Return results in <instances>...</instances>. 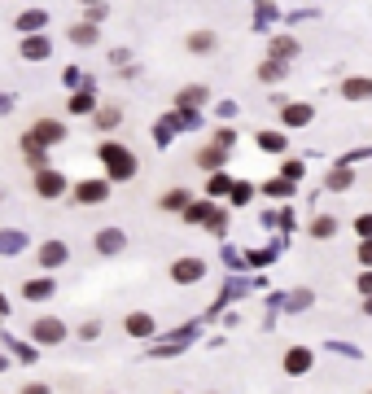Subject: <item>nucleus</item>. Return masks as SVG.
<instances>
[{
  "instance_id": "obj_1",
  "label": "nucleus",
  "mask_w": 372,
  "mask_h": 394,
  "mask_svg": "<svg viewBox=\"0 0 372 394\" xmlns=\"http://www.w3.org/2000/svg\"><path fill=\"white\" fill-rule=\"evenodd\" d=\"M101 162L110 167V175H114V180L136 175V158H132V149H123V145H101Z\"/></svg>"
},
{
  "instance_id": "obj_2",
  "label": "nucleus",
  "mask_w": 372,
  "mask_h": 394,
  "mask_svg": "<svg viewBox=\"0 0 372 394\" xmlns=\"http://www.w3.org/2000/svg\"><path fill=\"white\" fill-rule=\"evenodd\" d=\"M36 189H40V197H61V193H66V175H61V171H40Z\"/></svg>"
},
{
  "instance_id": "obj_3",
  "label": "nucleus",
  "mask_w": 372,
  "mask_h": 394,
  "mask_svg": "<svg viewBox=\"0 0 372 394\" xmlns=\"http://www.w3.org/2000/svg\"><path fill=\"white\" fill-rule=\"evenodd\" d=\"M75 197H79V202H105L110 184H105V180H84V184H75Z\"/></svg>"
},
{
  "instance_id": "obj_4",
  "label": "nucleus",
  "mask_w": 372,
  "mask_h": 394,
  "mask_svg": "<svg viewBox=\"0 0 372 394\" xmlns=\"http://www.w3.org/2000/svg\"><path fill=\"white\" fill-rule=\"evenodd\" d=\"M202 258H180V263H175V268H171V276H175V281H180V285H188V281H202Z\"/></svg>"
},
{
  "instance_id": "obj_5",
  "label": "nucleus",
  "mask_w": 372,
  "mask_h": 394,
  "mask_svg": "<svg viewBox=\"0 0 372 394\" xmlns=\"http://www.w3.org/2000/svg\"><path fill=\"white\" fill-rule=\"evenodd\" d=\"M66 245H61V241H44L40 245V268H61V263H66Z\"/></svg>"
},
{
  "instance_id": "obj_6",
  "label": "nucleus",
  "mask_w": 372,
  "mask_h": 394,
  "mask_svg": "<svg viewBox=\"0 0 372 394\" xmlns=\"http://www.w3.org/2000/svg\"><path fill=\"white\" fill-rule=\"evenodd\" d=\"M61 337H66V324L61 320H40L36 324V342H44V346L48 342H61Z\"/></svg>"
},
{
  "instance_id": "obj_7",
  "label": "nucleus",
  "mask_w": 372,
  "mask_h": 394,
  "mask_svg": "<svg viewBox=\"0 0 372 394\" xmlns=\"http://www.w3.org/2000/svg\"><path fill=\"white\" fill-rule=\"evenodd\" d=\"M342 96H346V101H368V96H372V79H346Z\"/></svg>"
},
{
  "instance_id": "obj_8",
  "label": "nucleus",
  "mask_w": 372,
  "mask_h": 394,
  "mask_svg": "<svg viewBox=\"0 0 372 394\" xmlns=\"http://www.w3.org/2000/svg\"><path fill=\"white\" fill-rule=\"evenodd\" d=\"M127 333H132V337H149L154 333V316H144V311L127 316Z\"/></svg>"
},
{
  "instance_id": "obj_9",
  "label": "nucleus",
  "mask_w": 372,
  "mask_h": 394,
  "mask_svg": "<svg viewBox=\"0 0 372 394\" xmlns=\"http://www.w3.org/2000/svg\"><path fill=\"white\" fill-rule=\"evenodd\" d=\"M285 368H289V372H306V368H311V351H306V346H294V351L285 355Z\"/></svg>"
},
{
  "instance_id": "obj_10",
  "label": "nucleus",
  "mask_w": 372,
  "mask_h": 394,
  "mask_svg": "<svg viewBox=\"0 0 372 394\" xmlns=\"http://www.w3.org/2000/svg\"><path fill=\"white\" fill-rule=\"evenodd\" d=\"M311 123V105H285V127H306Z\"/></svg>"
},
{
  "instance_id": "obj_11",
  "label": "nucleus",
  "mask_w": 372,
  "mask_h": 394,
  "mask_svg": "<svg viewBox=\"0 0 372 394\" xmlns=\"http://www.w3.org/2000/svg\"><path fill=\"white\" fill-rule=\"evenodd\" d=\"M198 162H202L206 171H219V167H223V145H210V149H202Z\"/></svg>"
},
{
  "instance_id": "obj_12",
  "label": "nucleus",
  "mask_w": 372,
  "mask_h": 394,
  "mask_svg": "<svg viewBox=\"0 0 372 394\" xmlns=\"http://www.w3.org/2000/svg\"><path fill=\"white\" fill-rule=\"evenodd\" d=\"M188 48H193V53H210V48H215V36H210V31H193Z\"/></svg>"
},
{
  "instance_id": "obj_13",
  "label": "nucleus",
  "mask_w": 372,
  "mask_h": 394,
  "mask_svg": "<svg viewBox=\"0 0 372 394\" xmlns=\"http://www.w3.org/2000/svg\"><path fill=\"white\" fill-rule=\"evenodd\" d=\"M61 136H66V127H61V123H40L36 127V140H61Z\"/></svg>"
},
{
  "instance_id": "obj_14",
  "label": "nucleus",
  "mask_w": 372,
  "mask_h": 394,
  "mask_svg": "<svg viewBox=\"0 0 372 394\" xmlns=\"http://www.w3.org/2000/svg\"><path fill=\"white\" fill-rule=\"evenodd\" d=\"M22 293H27L31 302H40V298H48V293H53V285H48V281H31V285H27Z\"/></svg>"
},
{
  "instance_id": "obj_15",
  "label": "nucleus",
  "mask_w": 372,
  "mask_h": 394,
  "mask_svg": "<svg viewBox=\"0 0 372 394\" xmlns=\"http://www.w3.org/2000/svg\"><path fill=\"white\" fill-rule=\"evenodd\" d=\"M119 119H123L119 105H105L101 114H96V127H119Z\"/></svg>"
},
{
  "instance_id": "obj_16",
  "label": "nucleus",
  "mask_w": 372,
  "mask_h": 394,
  "mask_svg": "<svg viewBox=\"0 0 372 394\" xmlns=\"http://www.w3.org/2000/svg\"><path fill=\"white\" fill-rule=\"evenodd\" d=\"M271 53H276V57H294V53H298V44L289 40V36H281V40H271Z\"/></svg>"
},
{
  "instance_id": "obj_17",
  "label": "nucleus",
  "mask_w": 372,
  "mask_h": 394,
  "mask_svg": "<svg viewBox=\"0 0 372 394\" xmlns=\"http://www.w3.org/2000/svg\"><path fill=\"white\" fill-rule=\"evenodd\" d=\"M333 233H337V224H333L329 215H320V219L311 224V237H333Z\"/></svg>"
},
{
  "instance_id": "obj_18",
  "label": "nucleus",
  "mask_w": 372,
  "mask_h": 394,
  "mask_svg": "<svg viewBox=\"0 0 372 394\" xmlns=\"http://www.w3.org/2000/svg\"><path fill=\"white\" fill-rule=\"evenodd\" d=\"M101 250H105V254L123 250V233H101Z\"/></svg>"
},
{
  "instance_id": "obj_19",
  "label": "nucleus",
  "mask_w": 372,
  "mask_h": 394,
  "mask_svg": "<svg viewBox=\"0 0 372 394\" xmlns=\"http://www.w3.org/2000/svg\"><path fill=\"white\" fill-rule=\"evenodd\" d=\"M70 40H75V44H92V40H96V27H75Z\"/></svg>"
},
{
  "instance_id": "obj_20",
  "label": "nucleus",
  "mask_w": 372,
  "mask_h": 394,
  "mask_svg": "<svg viewBox=\"0 0 372 394\" xmlns=\"http://www.w3.org/2000/svg\"><path fill=\"white\" fill-rule=\"evenodd\" d=\"M202 101H206V88H188V92L180 96V105H184V110H188V105H202Z\"/></svg>"
},
{
  "instance_id": "obj_21",
  "label": "nucleus",
  "mask_w": 372,
  "mask_h": 394,
  "mask_svg": "<svg viewBox=\"0 0 372 394\" xmlns=\"http://www.w3.org/2000/svg\"><path fill=\"white\" fill-rule=\"evenodd\" d=\"M258 145H263V149H285V140L271 136V131H263V136H258Z\"/></svg>"
},
{
  "instance_id": "obj_22",
  "label": "nucleus",
  "mask_w": 372,
  "mask_h": 394,
  "mask_svg": "<svg viewBox=\"0 0 372 394\" xmlns=\"http://www.w3.org/2000/svg\"><path fill=\"white\" fill-rule=\"evenodd\" d=\"M258 75H263V79H281V75H285V66H281V61H267Z\"/></svg>"
},
{
  "instance_id": "obj_23",
  "label": "nucleus",
  "mask_w": 372,
  "mask_h": 394,
  "mask_svg": "<svg viewBox=\"0 0 372 394\" xmlns=\"http://www.w3.org/2000/svg\"><path fill=\"white\" fill-rule=\"evenodd\" d=\"M346 184H350V175H346V171H333V175H329V189H337V193H342Z\"/></svg>"
},
{
  "instance_id": "obj_24",
  "label": "nucleus",
  "mask_w": 372,
  "mask_h": 394,
  "mask_svg": "<svg viewBox=\"0 0 372 394\" xmlns=\"http://www.w3.org/2000/svg\"><path fill=\"white\" fill-rule=\"evenodd\" d=\"M44 53H48L44 40H27V57H44Z\"/></svg>"
},
{
  "instance_id": "obj_25",
  "label": "nucleus",
  "mask_w": 372,
  "mask_h": 394,
  "mask_svg": "<svg viewBox=\"0 0 372 394\" xmlns=\"http://www.w3.org/2000/svg\"><path fill=\"white\" fill-rule=\"evenodd\" d=\"M163 206H171V210H180V206H188V193H167V202Z\"/></svg>"
},
{
  "instance_id": "obj_26",
  "label": "nucleus",
  "mask_w": 372,
  "mask_h": 394,
  "mask_svg": "<svg viewBox=\"0 0 372 394\" xmlns=\"http://www.w3.org/2000/svg\"><path fill=\"white\" fill-rule=\"evenodd\" d=\"M267 193H271V197H289V184H285V180H271Z\"/></svg>"
},
{
  "instance_id": "obj_27",
  "label": "nucleus",
  "mask_w": 372,
  "mask_h": 394,
  "mask_svg": "<svg viewBox=\"0 0 372 394\" xmlns=\"http://www.w3.org/2000/svg\"><path fill=\"white\" fill-rule=\"evenodd\" d=\"M40 22H44V13H40V9H31V13H27V18L18 22V27H40Z\"/></svg>"
},
{
  "instance_id": "obj_28",
  "label": "nucleus",
  "mask_w": 372,
  "mask_h": 394,
  "mask_svg": "<svg viewBox=\"0 0 372 394\" xmlns=\"http://www.w3.org/2000/svg\"><path fill=\"white\" fill-rule=\"evenodd\" d=\"M232 184H228V180H223V175H215V180H210V193H228Z\"/></svg>"
},
{
  "instance_id": "obj_29",
  "label": "nucleus",
  "mask_w": 372,
  "mask_h": 394,
  "mask_svg": "<svg viewBox=\"0 0 372 394\" xmlns=\"http://www.w3.org/2000/svg\"><path fill=\"white\" fill-rule=\"evenodd\" d=\"M355 228H359V237H372V215H359V224H355Z\"/></svg>"
},
{
  "instance_id": "obj_30",
  "label": "nucleus",
  "mask_w": 372,
  "mask_h": 394,
  "mask_svg": "<svg viewBox=\"0 0 372 394\" xmlns=\"http://www.w3.org/2000/svg\"><path fill=\"white\" fill-rule=\"evenodd\" d=\"M359 258H364V263H372V241H368V245H364V250H359Z\"/></svg>"
},
{
  "instance_id": "obj_31",
  "label": "nucleus",
  "mask_w": 372,
  "mask_h": 394,
  "mask_svg": "<svg viewBox=\"0 0 372 394\" xmlns=\"http://www.w3.org/2000/svg\"><path fill=\"white\" fill-rule=\"evenodd\" d=\"M359 289H364V293H372V272H368V276H364V281H359Z\"/></svg>"
},
{
  "instance_id": "obj_32",
  "label": "nucleus",
  "mask_w": 372,
  "mask_h": 394,
  "mask_svg": "<svg viewBox=\"0 0 372 394\" xmlns=\"http://www.w3.org/2000/svg\"><path fill=\"white\" fill-rule=\"evenodd\" d=\"M368 311H372V298H368Z\"/></svg>"
},
{
  "instance_id": "obj_33",
  "label": "nucleus",
  "mask_w": 372,
  "mask_h": 394,
  "mask_svg": "<svg viewBox=\"0 0 372 394\" xmlns=\"http://www.w3.org/2000/svg\"><path fill=\"white\" fill-rule=\"evenodd\" d=\"M0 368H5V359H0Z\"/></svg>"
}]
</instances>
